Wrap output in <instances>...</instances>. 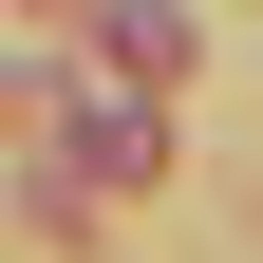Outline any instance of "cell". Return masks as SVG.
I'll use <instances>...</instances> for the list:
<instances>
[{
  "instance_id": "1",
  "label": "cell",
  "mask_w": 263,
  "mask_h": 263,
  "mask_svg": "<svg viewBox=\"0 0 263 263\" xmlns=\"http://www.w3.org/2000/svg\"><path fill=\"white\" fill-rule=\"evenodd\" d=\"M151 170V113H76V188H132Z\"/></svg>"
}]
</instances>
